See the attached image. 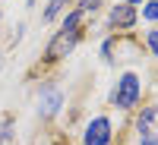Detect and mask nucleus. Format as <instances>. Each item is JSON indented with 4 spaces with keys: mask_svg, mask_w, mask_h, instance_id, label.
I'll list each match as a JSON object with an SVG mask.
<instances>
[{
    "mask_svg": "<svg viewBox=\"0 0 158 145\" xmlns=\"http://www.w3.org/2000/svg\"><path fill=\"white\" fill-rule=\"evenodd\" d=\"M0 25H3V10H0Z\"/></svg>",
    "mask_w": 158,
    "mask_h": 145,
    "instance_id": "15",
    "label": "nucleus"
},
{
    "mask_svg": "<svg viewBox=\"0 0 158 145\" xmlns=\"http://www.w3.org/2000/svg\"><path fill=\"white\" fill-rule=\"evenodd\" d=\"M136 145H158V133H152V129L136 133Z\"/></svg>",
    "mask_w": 158,
    "mask_h": 145,
    "instance_id": "12",
    "label": "nucleus"
},
{
    "mask_svg": "<svg viewBox=\"0 0 158 145\" xmlns=\"http://www.w3.org/2000/svg\"><path fill=\"white\" fill-rule=\"evenodd\" d=\"M139 16L146 22H152V25H158V0H146V3L139 6Z\"/></svg>",
    "mask_w": 158,
    "mask_h": 145,
    "instance_id": "8",
    "label": "nucleus"
},
{
    "mask_svg": "<svg viewBox=\"0 0 158 145\" xmlns=\"http://www.w3.org/2000/svg\"><path fill=\"white\" fill-rule=\"evenodd\" d=\"M139 98H142V79H139V73H133V70L120 73L117 82H114V88H111V104L117 111H133L139 104Z\"/></svg>",
    "mask_w": 158,
    "mask_h": 145,
    "instance_id": "1",
    "label": "nucleus"
},
{
    "mask_svg": "<svg viewBox=\"0 0 158 145\" xmlns=\"http://www.w3.org/2000/svg\"><path fill=\"white\" fill-rule=\"evenodd\" d=\"M114 142V123L111 117H92V120L82 126V145H111Z\"/></svg>",
    "mask_w": 158,
    "mask_h": 145,
    "instance_id": "4",
    "label": "nucleus"
},
{
    "mask_svg": "<svg viewBox=\"0 0 158 145\" xmlns=\"http://www.w3.org/2000/svg\"><path fill=\"white\" fill-rule=\"evenodd\" d=\"M117 3H127V6H136V10H139L142 3H146V0H117Z\"/></svg>",
    "mask_w": 158,
    "mask_h": 145,
    "instance_id": "13",
    "label": "nucleus"
},
{
    "mask_svg": "<svg viewBox=\"0 0 158 145\" xmlns=\"http://www.w3.org/2000/svg\"><path fill=\"white\" fill-rule=\"evenodd\" d=\"M70 3H73V0H48V3H44V13H41V22H57V19H63V13L70 10Z\"/></svg>",
    "mask_w": 158,
    "mask_h": 145,
    "instance_id": "6",
    "label": "nucleus"
},
{
    "mask_svg": "<svg viewBox=\"0 0 158 145\" xmlns=\"http://www.w3.org/2000/svg\"><path fill=\"white\" fill-rule=\"evenodd\" d=\"M136 22H139V10L136 6L114 3L108 10V29L111 32H130V29H136Z\"/></svg>",
    "mask_w": 158,
    "mask_h": 145,
    "instance_id": "5",
    "label": "nucleus"
},
{
    "mask_svg": "<svg viewBox=\"0 0 158 145\" xmlns=\"http://www.w3.org/2000/svg\"><path fill=\"white\" fill-rule=\"evenodd\" d=\"M117 38H120V35H108V38L101 41V60H104V63H114V60H117V57H114V44H117Z\"/></svg>",
    "mask_w": 158,
    "mask_h": 145,
    "instance_id": "9",
    "label": "nucleus"
},
{
    "mask_svg": "<svg viewBox=\"0 0 158 145\" xmlns=\"http://www.w3.org/2000/svg\"><path fill=\"white\" fill-rule=\"evenodd\" d=\"M54 145H70V142H67V139H57V142H54Z\"/></svg>",
    "mask_w": 158,
    "mask_h": 145,
    "instance_id": "14",
    "label": "nucleus"
},
{
    "mask_svg": "<svg viewBox=\"0 0 158 145\" xmlns=\"http://www.w3.org/2000/svg\"><path fill=\"white\" fill-rule=\"evenodd\" d=\"M146 50L158 60V25H152V29L146 32Z\"/></svg>",
    "mask_w": 158,
    "mask_h": 145,
    "instance_id": "10",
    "label": "nucleus"
},
{
    "mask_svg": "<svg viewBox=\"0 0 158 145\" xmlns=\"http://www.w3.org/2000/svg\"><path fill=\"white\" fill-rule=\"evenodd\" d=\"M101 3H104V0H79L76 6L82 10V13H85V19H89V16H95V13L101 10Z\"/></svg>",
    "mask_w": 158,
    "mask_h": 145,
    "instance_id": "11",
    "label": "nucleus"
},
{
    "mask_svg": "<svg viewBox=\"0 0 158 145\" xmlns=\"http://www.w3.org/2000/svg\"><path fill=\"white\" fill-rule=\"evenodd\" d=\"M158 120V107L155 104H149V107H142L139 117H136V133H146V129H152V123Z\"/></svg>",
    "mask_w": 158,
    "mask_h": 145,
    "instance_id": "7",
    "label": "nucleus"
},
{
    "mask_svg": "<svg viewBox=\"0 0 158 145\" xmlns=\"http://www.w3.org/2000/svg\"><path fill=\"white\" fill-rule=\"evenodd\" d=\"M82 35H85V29H76V32H63V29H57L54 35H51L44 54H41V63H44V66H54V63L67 60V57L73 54V47L82 41Z\"/></svg>",
    "mask_w": 158,
    "mask_h": 145,
    "instance_id": "2",
    "label": "nucleus"
},
{
    "mask_svg": "<svg viewBox=\"0 0 158 145\" xmlns=\"http://www.w3.org/2000/svg\"><path fill=\"white\" fill-rule=\"evenodd\" d=\"M63 88L54 85V82H41L38 88V117H44V120H54V117L63 111Z\"/></svg>",
    "mask_w": 158,
    "mask_h": 145,
    "instance_id": "3",
    "label": "nucleus"
}]
</instances>
